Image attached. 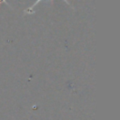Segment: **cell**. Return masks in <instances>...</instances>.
Listing matches in <instances>:
<instances>
[{
    "instance_id": "obj_1",
    "label": "cell",
    "mask_w": 120,
    "mask_h": 120,
    "mask_svg": "<svg viewBox=\"0 0 120 120\" xmlns=\"http://www.w3.org/2000/svg\"><path fill=\"white\" fill-rule=\"evenodd\" d=\"M40 1H41V0H36V2H35V3H34L32 6H31V7H29V8H28L25 10V12H26V13H33V8H34V7H35V6H37V5H38V4ZM64 1L69 5V3H68V0H64Z\"/></svg>"
},
{
    "instance_id": "obj_2",
    "label": "cell",
    "mask_w": 120,
    "mask_h": 120,
    "mask_svg": "<svg viewBox=\"0 0 120 120\" xmlns=\"http://www.w3.org/2000/svg\"><path fill=\"white\" fill-rule=\"evenodd\" d=\"M2 2H4L5 4H7V5H8V3H7V1H6V0H0V3H2Z\"/></svg>"
}]
</instances>
